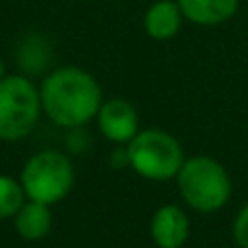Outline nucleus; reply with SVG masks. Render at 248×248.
I'll use <instances>...</instances> for the list:
<instances>
[{
    "mask_svg": "<svg viewBox=\"0 0 248 248\" xmlns=\"http://www.w3.org/2000/svg\"><path fill=\"white\" fill-rule=\"evenodd\" d=\"M39 98L44 116L61 128H81L96 120L105 100L96 77L78 65H61L44 74Z\"/></svg>",
    "mask_w": 248,
    "mask_h": 248,
    "instance_id": "f257e3e1",
    "label": "nucleus"
},
{
    "mask_svg": "<svg viewBox=\"0 0 248 248\" xmlns=\"http://www.w3.org/2000/svg\"><path fill=\"white\" fill-rule=\"evenodd\" d=\"M174 181L183 202L198 214L220 211L231 201V174L218 159L209 157V155L185 157Z\"/></svg>",
    "mask_w": 248,
    "mask_h": 248,
    "instance_id": "f03ea898",
    "label": "nucleus"
},
{
    "mask_svg": "<svg viewBox=\"0 0 248 248\" xmlns=\"http://www.w3.org/2000/svg\"><path fill=\"white\" fill-rule=\"evenodd\" d=\"M128 168L141 179L153 183H166L176 179L185 161L181 141L163 128H140L126 144Z\"/></svg>",
    "mask_w": 248,
    "mask_h": 248,
    "instance_id": "7ed1b4c3",
    "label": "nucleus"
},
{
    "mask_svg": "<svg viewBox=\"0 0 248 248\" xmlns=\"http://www.w3.org/2000/svg\"><path fill=\"white\" fill-rule=\"evenodd\" d=\"M42 111L39 85L26 74L0 78V141H20L35 131Z\"/></svg>",
    "mask_w": 248,
    "mask_h": 248,
    "instance_id": "20e7f679",
    "label": "nucleus"
},
{
    "mask_svg": "<svg viewBox=\"0 0 248 248\" xmlns=\"http://www.w3.org/2000/svg\"><path fill=\"white\" fill-rule=\"evenodd\" d=\"M17 179L29 201L52 207L68 198L77 181V172L68 155L59 150H39L29 157Z\"/></svg>",
    "mask_w": 248,
    "mask_h": 248,
    "instance_id": "39448f33",
    "label": "nucleus"
},
{
    "mask_svg": "<svg viewBox=\"0 0 248 248\" xmlns=\"http://www.w3.org/2000/svg\"><path fill=\"white\" fill-rule=\"evenodd\" d=\"M96 126L107 141L126 146L140 133V113L128 100L107 98L96 113Z\"/></svg>",
    "mask_w": 248,
    "mask_h": 248,
    "instance_id": "423d86ee",
    "label": "nucleus"
},
{
    "mask_svg": "<svg viewBox=\"0 0 248 248\" xmlns=\"http://www.w3.org/2000/svg\"><path fill=\"white\" fill-rule=\"evenodd\" d=\"M192 224L179 205H161L150 218V237L157 248H183L189 240Z\"/></svg>",
    "mask_w": 248,
    "mask_h": 248,
    "instance_id": "0eeeda50",
    "label": "nucleus"
},
{
    "mask_svg": "<svg viewBox=\"0 0 248 248\" xmlns=\"http://www.w3.org/2000/svg\"><path fill=\"white\" fill-rule=\"evenodd\" d=\"M183 20L176 0H157L144 13V31L155 42H168L179 35Z\"/></svg>",
    "mask_w": 248,
    "mask_h": 248,
    "instance_id": "6e6552de",
    "label": "nucleus"
},
{
    "mask_svg": "<svg viewBox=\"0 0 248 248\" xmlns=\"http://www.w3.org/2000/svg\"><path fill=\"white\" fill-rule=\"evenodd\" d=\"M187 22L198 26H218L229 22L240 9V0H176Z\"/></svg>",
    "mask_w": 248,
    "mask_h": 248,
    "instance_id": "1a4fd4ad",
    "label": "nucleus"
},
{
    "mask_svg": "<svg viewBox=\"0 0 248 248\" xmlns=\"http://www.w3.org/2000/svg\"><path fill=\"white\" fill-rule=\"evenodd\" d=\"M16 233L26 242H39L50 233L52 227V207L44 202L26 201L13 216Z\"/></svg>",
    "mask_w": 248,
    "mask_h": 248,
    "instance_id": "9d476101",
    "label": "nucleus"
},
{
    "mask_svg": "<svg viewBox=\"0 0 248 248\" xmlns=\"http://www.w3.org/2000/svg\"><path fill=\"white\" fill-rule=\"evenodd\" d=\"M50 59H52V50L42 35H29L26 39H22L20 50H17V61L22 65V74L31 77V74L44 72Z\"/></svg>",
    "mask_w": 248,
    "mask_h": 248,
    "instance_id": "9b49d317",
    "label": "nucleus"
},
{
    "mask_svg": "<svg viewBox=\"0 0 248 248\" xmlns=\"http://www.w3.org/2000/svg\"><path fill=\"white\" fill-rule=\"evenodd\" d=\"M29 201L20 179L11 174H0V220H13L20 207Z\"/></svg>",
    "mask_w": 248,
    "mask_h": 248,
    "instance_id": "f8f14e48",
    "label": "nucleus"
},
{
    "mask_svg": "<svg viewBox=\"0 0 248 248\" xmlns=\"http://www.w3.org/2000/svg\"><path fill=\"white\" fill-rule=\"evenodd\" d=\"M233 240L240 248H248V202L233 218Z\"/></svg>",
    "mask_w": 248,
    "mask_h": 248,
    "instance_id": "ddd939ff",
    "label": "nucleus"
},
{
    "mask_svg": "<svg viewBox=\"0 0 248 248\" xmlns=\"http://www.w3.org/2000/svg\"><path fill=\"white\" fill-rule=\"evenodd\" d=\"M111 163L113 168H128V153H126V146H118L111 155Z\"/></svg>",
    "mask_w": 248,
    "mask_h": 248,
    "instance_id": "4468645a",
    "label": "nucleus"
},
{
    "mask_svg": "<svg viewBox=\"0 0 248 248\" xmlns=\"http://www.w3.org/2000/svg\"><path fill=\"white\" fill-rule=\"evenodd\" d=\"M7 74V68H4V61H2V57H0V78Z\"/></svg>",
    "mask_w": 248,
    "mask_h": 248,
    "instance_id": "2eb2a0df",
    "label": "nucleus"
}]
</instances>
